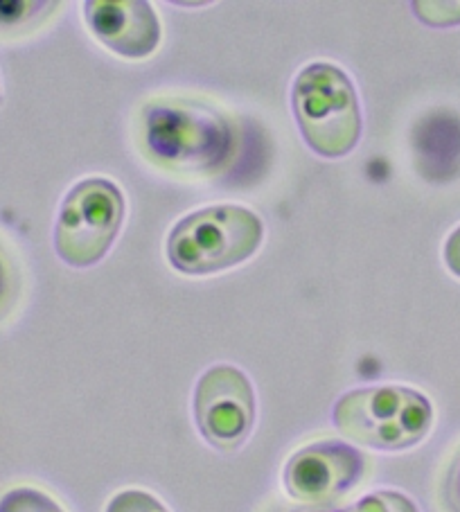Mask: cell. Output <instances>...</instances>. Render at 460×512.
I'll return each instance as SVG.
<instances>
[{
	"label": "cell",
	"instance_id": "cell-1",
	"mask_svg": "<svg viewBox=\"0 0 460 512\" xmlns=\"http://www.w3.org/2000/svg\"><path fill=\"white\" fill-rule=\"evenodd\" d=\"M145 149L165 170L208 174L228 161L233 129L203 102L156 100L145 109Z\"/></svg>",
	"mask_w": 460,
	"mask_h": 512
},
{
	"label": "cell",
	"instance_id": "cell-2",
	"mask_svg": "<svg viewBox=\"0 0 460 512\" xmlns=\"http://www.w3.org/2000/svg\"><path fill=\"white\" fill-rule=\"evenodd\" d=\"M334 427L359 445L402 452L429 436L433 406L415 388L373 386L345 393L332 411Z\"/></svg>",
	"mask_w": 460,
	"mask_h": 512
},
{
	"label": "cell",
	"instance_id": "cell-3",
	"mask_svg": "<svg viewBox=\"0 0 460 512\" xmlns=\"http://www.w3.org/2000/svg\"><path fill=\"white\" fill-rule=\"evenodd\" d=\"M260 217L242 206H212L188 215L167 237V260L188 276L233 269L258 251Z\"/></svg>",
	"mask_w": 460,
	"mask_h": 512
},
{
	"label": "cell",
	"instance_id": "cell-4",
	"mask_svg": "<svg viewBox=\"0 0 460 512\" xmlns=\"http://www.w3.org/2000/svg\"><path fill=\"white\" fill-rule=\"evenodd\" d=\"M291 107L300 134L312 152L343 158L361 136L359 97L343 70L332 64H312L296 77Z\"/></svg>",
	"mask_w": 460,
	"mask_h": 512
},
{
	"label": "cell",
	"instance_id": "cell-5",
	"mask_svg": "<svg viewBox=\"0 0 460 512\" xmlns=\"http://www.w3.org/2000/svg\"><path fill=\"white\" fill-rule=\"evenodd\" d=\"M125 222V199L111 181L77 183L61 203L55 249L70 267L86 269L100 262Z\"/></svg>",
	"mask_w": 460,
	"mask_h": 512
},
{
	"label": "cell",
	"instance_id": "cell-6",
	"mask_svg": "<svg viewBox=\"0 0 460 512\" xmlns=\"http://www.w3.org/2000/svg\"><path fill=\"white\" fill-rule=\"evenodd\" d=\"M194 420L203 440L219 452H235L255 425V393L240 368H208L194 388Z\"/></svg>",
	"mask_w": 460,
	"mask_h": 512
},
{
	"label": "cell",
	"instance_id": "cell-7",
	"mask_svg": "<svg viewBox=\"0 0 460 512\" xmlns=\"http://www.w3.org/2000/svg\"><path fill=\"white\" fill-rule=\"evenodd\" d=\"M366 474V458L339 440L312 443L289 458L282 481L291 499L307 506H327L355 490Z\"/></svg>",
	"mask_w": 460,
	"mask_h": 512
},
{
	"label": "cell",
	"instance_id": "cell-8",
	"mask_svg": "<svg viewBox=\"0 0 460 512\" xmlns=\"http://www.w3.org/2000/svg\"><path fill=\"white\" fill-rule=\"evenodd\" d=\"M84 19L95 39L115 55L145 59L161 43V21L145 0H93Z\"/></svg>",
	"mask_w": 460,
	"mask_h": 512
},
{
	"label": "cell",
	"instance_id": "cell-9",
	"mask_svg": "<svg viewBox=\"0 0 460 512\" xmlns=\"http://www.w3.org/2000/svg\"><path fill=\"white\" fill-rule=\"evenodd\" d=\"M0 512H66L37 488H14L0 497Z\"/></svg>",
	"mask_w": 460,
	"mask_h": 512
},
{
	"label": "cell",
	"instance_id": "cell-10",
	"mask_svg": "<svg viewBox=\"0 0 460 512\" xmlns=\"http://www.w3.org/2000/svg\"><path fill=\"white\" fill-rule=\"evenodd\" d=\"M341 512H420L418 506L402 492L395 490H379L366 494L359 501L352 503Z\"/></svg>",
	"mask_w": 460,
	"mask_h": 512
},
{
	"label": "cell",
	"instance_id": "cell-11",
	"mask_svg": "<svg viewBox=\"0 0 460 512\" xmlns=\"http://www.w3.org/2000/svg\"><path fill=\"white\" fill-rule=\"evenodd\" d=\"M104 512H170L154 494L145 490H122L109 501Z\"/></svg>",
	"mask_w": 460,
	"mask_h": 512
},
{
	"label": "cell",
	"instance_id": "cell-12",
	"mask_svg": "<svg viewBox=\"0 0 460 512\" xmlns=\"http://www.w3.org/2000/svg\"><path fill=\"white\" fill-rule=\"evenodd\" d=\"M413 10L431 28H451L460 23V3H413Z\"/></svg>",
	"mask_w": 460,
	"mask_h": 512
},
{
	"label": "cell",
	"instance_id": "cell-13",
	"mask_svg": "<svg viewBox=\"0 0 460 512\" xmlns=\"http://www.w3.org/2000/svg\"><path fill=\"white\" fill-rule=\"evenodd\" d=\"M55 3H0V25H19L32 21L48 10H55Z\"/></svg>",
	"mask_w": 460,
	"mask_h": 512
},
{
	"label": "cell",
	"instance_id": "cell-14",
	"mask_svg": "<svg viewBox=\"0 0 460 512\" xmlns=\"http://www.w3.org/2000/svg\"><path fill=\"white\" fill-rule=\"evenodd\" d=\"M442 503L447 512H460V452L451 461L445 483H442Z\"/></svg>",
	"mask_w": 460,
	"mask_h": 512
},
{
	"label": "cell",
	"instance_id": "cell-15",
	"mask_svg": "<svg viewBox=\"0 0 460 512\" xmlns=\"http://www.w3.org/2000/svg\"><path fill=\"white\" fill-rule=\"evenodd\" d=\"M442 255H445L447 269L454 273L456 278H460V226L447 237L445 251H442Z\"/></svg>",
	"mask_w": 460,
	"mask_h": 512
},
{
	"label": "cell",
	"instance_id": "cell-16",
	"mask_svg": "<svg viewBox=\"0 0 460 512\" xmlns=\"http://www.w3.org/2000/svg\"><path fill=\"white\" fill-rule=\"evenodd\" d=\"M5 289H7V269H5L3 258H0V298L5 296Z\"/></svg>",
	"mask_w": 460,
	"mask_h": 512
}]
</instances>
